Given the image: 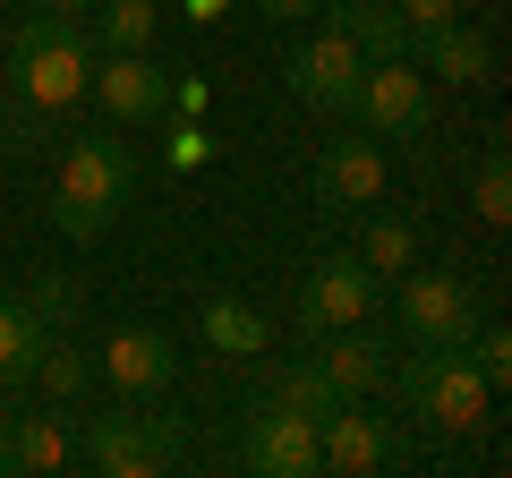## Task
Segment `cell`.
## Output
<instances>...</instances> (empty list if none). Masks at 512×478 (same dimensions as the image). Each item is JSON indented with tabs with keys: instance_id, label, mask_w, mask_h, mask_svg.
<instances>
[{
	"instance_id": "obj_1",
	"label": "cell",
	"mask_w": 512,
	"mask_h": 478,
	"mask_svg": "<svg viewBox=\"0 0 512 478\" xmlns=\"http://www.w3.org/2000/svg\"><path fill=\"white\" fill-rule=\"evenodd\" d=\"M94 77V26L60 18V9H35V18L9 35V86L26 94L35 111H77Z\"/></svg>"
},
{
	"instance_id": "obj_2",
	"label": "cell",
	"mask_w": 512,
	"mask_h": 478,
	"mask_svg": "<svg viewBox=\"0 0 512 478\" xmlns=\"http://www.w3.org/2000/svg\"><path fill=\"white\" fill-rule=\"evenodd\" d=\"M393 385H402V402L419 410L427 427H478L487 402H495V385L478 376L470 342H461V350H419L410 368H393Z\"/></svg>"
},
{
	"instance_id": "obj_3",
	"label": "cell",
	"mask_w": 512,
	"mask_h": 478,
	"mask_svg": "<svg viewBox=\"0 0 512 478\" xmlns=\"http://www.w3.org/2000/svg\"><path fill=\"white\" fill-rule=\"evenodd\" d=\"M402 291H393V333H402L410 350H461L478 333V291L461 274H393Z\"/></svg>"
},
{
	"instance_id": "obj_4",
	"label": "cell",
	"mask_w": 512,
	"mask_h": 478,
	"mask_svg": "<svg viewBox=\"0 0 512 478\" xmlns=\"http://www.w3.org/2000/svg\"><path fill=\"white\" fill-rule=\"evenodd\" d=\"M86 470L103 478H146V470H171L180 461V427L154 410V419H128V410H103V419H86Z\"/></svg>"
},
{
	"instance_id": "obj_5",
	"label": "cell",
	"mask_w": 512,
	"mask_h": 478,
	"mask_svg": "<svg viewBox=\"0 0 512 478\" xmlns=\"http://www.w3.org/2000/svg\"><path fill=\"white\" fill-rule=\"evenodd\" d=\"M350 120H359L367 137H427V120H436V94H427L419 60H367Z\"/></svg>"
},
{
	"instance_id": "obj_6",
	"label": "cell",
	"mask_w": 512,
	"mask_h": 478,
	"mask_svg": "<svg viewBox=\"0 0 512 478\" xmlns=\"http://www.w3.org/2000/svg\"><path fill=\"white\" fill-rule=\"evenodd\" d=\"M282 77H291V94H299L308 111H342V120H350L367 60H359V43H350L342 26H325V35H308V43L282 52Z\"/></svg>"
},
{
	"instance_id": "obj_7",
	"label": "cell",
	"mask_w": 512,
	"mask_h": 478,
	"mask_svg": "<svg viewBox=\"0 0 512 478\" xmlns=\"http://www.w3.org/2000/svg\"><path fill=\"white\" fill-rule=\"evenodd\" d=\"M384 299V274H367L359 257H325L308 282H299V333H333V325H359V316H376Z\"/></svg>"
},
{
	"instance_id": "obj_8",
	"label": "cell",
	"mask_w": 512,
	"mask_h": 478,
	"mask_svg": "<svg viewBox=\"0 0 512 478\" xmlns=\"http://www.w3.org/2000/svg\"><path fill=\"white\" fill-rule=\"evenodd\" d=\"M60 188L86 197V205H103V214H120V205L137 197V154H128L111 129H86V137L60 146Z\"/></svg>"
},
{
	"instance_id": "obj_9",
	"label": "cell",
	"mask_w": 512,
	"mask_h": 478,
	"mask_svg": "<svg viewBox=\"0 0 512 478\" xmlns=\"http://www.w3.org/2000/svg\"><path fill=\"white\" fill-rule=\"evenodd\" d=\"M308 188H316L325 214H359V205H376V197H384V137H367V129L333 137V146L316 154Z\"/></svg>"
},
{
	"instance_id": "obj_10",
	"label": "cell",
	"mask_w": 512,
	"mask_h": 478,
	"mask_svg": "<svg viewBox=\"0 0 512 478\" xmlns=\"http://www.w3.org/2000/svg\"><path fill=\"white\" fill-rule=\"evenodd\" d=\"M316 368H325V385L342 393V402H376L384 385H393V333H376L359 316V325H333V333H316Z\"/></svg>"
},
{
	"instance_id": "obj_11",
	"label": "cell",
	"mask_w": 512,
	"mask_h": 478,
	"mask_svg": "<svg viewBox=\"0 0 512 478\" xmlns=\"http://www.w3.org/2000/svg\"><path fill=\"white\" fill-rule=\"evenodd\" d=\"M94 376H103L120 402H146V393H163L171 376H180V342L154 333V325H120L103 342V359H94Z\"/></svg>"
},
{
	"instance_id": "obj_12",
	"label": "cell",
	"mask_w": 512,
	"mask_h": 478,
	"mask_svg": "<svg viewBox=\"0 0 512 478\" xmlns=\"http://www.w3.org/2000/svg\"><path fill=\"white\" fill-rule=\"evenodd\" d=\"M86 94L103 103V120H163L171 111V77L154 69L146 52H94V77H86Z\"/></svg>"
},
{
	"instance_id": "obj_13",
	"label": "cell",
	"mask_w": 512,
	"mask_h": 478,
	"mask_svg": "<svg viewBox=\"0 0 512 478\" xmlns=\"http://www.w3.org/2000/svg\"><path fill=\"white\" fill-rule=\"evenodd\" d=\"M248 470L256 478H316V427L282 402H248Z\"/></svg>"
},
{
	"instance_id": "obj_14",
	"label": "cell",
	"mask_w": 512,
	"mask_h": 478,
	"mask_svg": "<svg viewBox=\"0 0 512 478\" xmlns=\"http://www.w3.org/2000/svg\"><path fill=\"white\" fill-rule=\"evenodd\" d=\"M393 461V419H376L367 402H342L333 419H316V470H342V478H367Z\"/></svg>"
},
{
	"instance_id": "obj_15",
	"label": "cell",
	"mask_w": 512,
	"mask_h": 478,
	"mask_svg": "<svg viewBox=\"0 0 512 478\" xmlns=\"http://www.w3.org/2000/svg\"><path fill=\"white\" fill-rule=\"evenodd\" d=\"M410 60H419V77H444V86H495V43L478 26H461V18L419 26Z\"/></svg>"
},
{
	"instance_id": "obj_16",
	"label": "cell",
	"mask_w": 512,
	"mask_h": 478,
	"mask_svg": "<svg viewBox=\"0 0 512 478\" xmlns=\"http://www.w3.org/2000/svg\"><path fill=\"white\" fill-rule=\"evenodd\" d=\"M325 26H342L359 60H410V43H419V26L393 0H325Z\"/></svg>"
},
{
	"instance_id": "obj_17",
	"label": "cell",
	"mask_w": 512,
	"mask_h": 478,
	"mask_svg": "<svg viewBox=\"0 0 512 478\" xmlns=\"http://www.w3.org/2000/svg\"><path fill=\"white\" fill-rule=\"evenodd\" d=\"M43 342H52V325H43L18 291H0V393H26V385H35Z\"/></svg>"
},
{
	"instance_id": "obj_18",
	"label": "cell",
	"mask_w": 512,
	"mask_h": 478,
	"mask_svg": "<svg viewBox=\"0 0 512 478\" xmlns=\"http://www.w3.org/2000/svg\"><path fill=\"white\" fill-rule=\"evenodd\" d=\"M69 427L52 410H18L9 419V478H43V470H69Z\"/></svg>"
},
{
	"instance_id": "obj_19",
	"label": "cell",
	"mask_w": 512,
	"mask_h": 478,
	"mask_svg": "<svg viewBox=\"0 0 512 478\" xmlns=\"http://www.w3.org/2000/svg\"><path fill=\"white\" fill-rule=\"evenodd\" d=\"M163 26V0H103L94 9V52H146Z\"/></svg>"
},
{
	"instance_id": "obj_20",
	"label": "cell",
	"mask_w": 512,
	"mask_h": 478,
	"mask_svg": "<svg viewBox=\"0 0 512 478\" xmlns=\"http://www.w3.org/2000/svg\"><path fill=\"white\" fill-rule=\"evenodd\" d=\"M359 265H367V274H384V282H393V274H410V265H419V222L376 214V222L359 231Z\"/></svg>"
},
{
	"instance_id": "obj_21",
	"label": "cell",
	"mask_w": 512,
	"mask_h": 478,
	"mask_svg": "<svg viewBox=\"0 0 512 478\" xmlns=\"http://www.w3.org/2000/svg\"><path fill=\"white\" fill-rule=\"evenodd\" d=\"M205 350L256 359V350H265V316H256L248 299H205Z\"/></svg>"
},
{
	"instance_id": "obj_22",
	"label": "cell",
	"mask_w": 512,
	"mask_h": 478,
	"mask_svg": "<svg viewBox=\"0 0 512 478\" xmlns=\"http://www.w3.org/2000/svg\"><path fill=\"white\" fill-rule=\"evenodd\" d=\"M265 402H282V410H299V419H333V410H342V393L325 385V368H316V359H299V368H282L274 385H265Z\"/></svg>"
},
{
	"instance_id": "obj_23",
	"label": "cell",
	"mask_w": 512,
	"mask_h": 478,
	"mask_svg": "<svg viewBox=\"0 0 512 478\" xmlns=\"http://www.w3.org/2000/svg\"><path fill=\"white\" fill-rule=\"evenodd\" d=\"M35 385L52 393V402H86V393H94V359H86V350H60V342H43V359H35Z\"/></svg>"
},
{
	"instance_id": "obj_24",
	"label": "cell",
	"mask_w": 512,
	"mask_h": 478,
	"mask_svg": "<svg viewBox=\"0 0 512 478\" xmlns=\"http://www.w3.org/2000/svg\"><path fill=\"white\" fill-rule=\"evenodd\" d=\"M52 231L77 239V248H94V239L111 231V214H103V205H86V197H69V188H52Z\"/></svg>"
},
{
	"instance_id": "obj_25",
	"label": "cell",
	"mask_w": 512,
	"mask_h": 478,
	"mask_svg": "<svg viewBox=\"0 0 512 478\" xmlns=\"http://www.w3.org/2000/svg\"><path fill=\"white\" fill-rule=\"evenodd\" d=\"M18 299H26V308H35L52 333L77 316V291H69V274H26V291H18Z\"/></svg>"
},
{
	"instance_id": "obj_26",
	"label": "cell",
	"mask_w": 512,
	"mask_h": 478,
	"mask_svg": "<svg viewBox=\"0 0 512 478\" xmlns=\"http://www.w3.org/2000/svg\"><path fill=\"white\" fill-rule=\"evenodd\" d=\"M470 205H478V222H504V214H512V163H504V154H487V163H478Z\"/></svg>"
},
{
	"instance_id": "obj_27",
	"label": "cell",
	"mask_w": 512,
	"mask_h": 478,
	"mask_svg": "<svg viewBox=\"0 0 512 478\" xmlns=\"http://www.w3.org/2000/svg\"><path fill=\"white\" fill-rule=\"evenodd\" d=\"M470 359H478V376H487L495 393L512 385V333H504V325H478V333H470Z\"/></svg>"
},
{
	"instance_id": "obj_28",
	"label": "cell",
	"mask_w": 512,
	"mask_h": 478,
	"mask_svg": "<svg viewBox=\"0 0 512 478\" xmlns=\"http://www.w3.org/2000/svg\"><path fill=\"white\" fill-rule=\"evenodd\" d=\"M163 163H171V171H197V163H214V137H205L197 120H180V129L163 137Z\"/></svg>"
},
{
	"instance_id": "obj_29",
	"label": "cell",
	"mask_w": 512,
	"mask_h": 478,
	"mask_svg": "<svg viewBox=\"0 0 512 478\" xmlns=\"http://www.w3.org/2000/svg\"><path fill=\"white\" fill-rule=\"evenodd\" d=\"M410 26H444V18H461V0H393Z\"/></svg>"
},
{
	"instance_id": "obj_30",
	"label": "cell",
	"mask_w": 512,
	"mask_h": 478,
	"mask_svg": "<svg viewBox=\"0 0 512 478\" xmlns=\"http://www.w3.org/2000/svg\"><path fill=\"white\" fill-rule=\"evenodd\" d=\"M171 111L197 120V111H205V77H171Z\"/></svg>"
},
{
	"instance_id": "obj_31",
	"label": "cell",
	"mask_w": 512,
	"mask_h": 478,
	"mask_svg": "<svg viewBox=\"0 0 512 478\" xmlns=\"http://www.w3.org/2000/svg\"><path fill=\"white\" fill-rule=\"evenodd\" d=\"M256 9H265V18H274V26H291V18H316L325 0H256Z\"/></svg>"
},
{
	"instance_id": "obj_32",
	"label": "cell",
	"mask_w": 512,
	"mask_h": 478,
	"mask_svg": "<svg viewBox=\"0 0 512 478\" xmlns=\"http://www.w3.org/2000/svg\"><path fill=\"white\" fill-rule=\"evenodd\" d=\"M222 9H231V0H188V26H214Z\"/></svg>"
},
{
	"instance_id": "obj_33",
	"label": "cell",
	"mask_w": 512,
	"mask_h": 478,
	"mask_svg": "<svg viewBox=\"0 0 512 478\" xmlns=\"http://www.w3.org/2000/svg\"><path fill=\"white\" fill-rule=\"evenodd\" d=\"M35 9H60V18H86V9H103V0H35Z\"/></svg>"
},
{
	"instance_id": "obj_34",
	"label": "cell",
	"mask_w": 512,
	"mask_h": 478,
	"mask_svg": "<svg viewBox=\"0 0 512 478\" xmlns=\"http://www.w3.org/2000/svg\"><path fill=\"white\" fill-rule=\"evenodd\" d=\"M9 419H18V410H9V393H0V478H9Z\"/></svg>"
},
{
	"instance_id": "obj_35",
	"label": "cell",
	"mask_w": 512,
	"mask_h": 478,
	"mask_svg": "<svg viewBox=\"0 0 512 478\" xmlns=\"http://www.w3.org/2000/svg\"><path fill=\"white\" fill-rule=\"evenodd\" d=\"M0 9H18V0H0Z\"/></svg>"
}]
</instances>
